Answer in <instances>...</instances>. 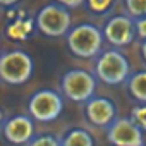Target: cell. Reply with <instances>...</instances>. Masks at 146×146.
I'll list each match as a JSON object with an SVG mask.
<instances>
[{
    "mask_svg": "<svg viewBox=\"0 0 146 146\" xmlns=\"http://www.w3.org/2000/svg\"><path fill=\"white\" fill-rule=\"evenodd\" d=\"M35 119L31 115L17 113L2 122V136L7 143L21 146L28 144L35 137Z\"/></svg>",
    "mask_w": 146,
    "mask_h": 146,
    "instance_id": "obj_8",
    "label": "cell"
},
{
    "mask_svg": "<svg viewBox=\"0 0 146 146\" xmlns=\"http://www.w3.org/2000/svg\"><path fill=\"white\" fill-rule=\"evenodd\" d=\"M102 31L93 24H79L67 33V46L72 55L79 58H93L102 53L103 45Z\"/></svg>",
    "mask_w": 146,
    "mask_h": 146,
    "instance_id": "obj_2",
    "label": "cell"
},
{
    "mask_svg": "<svg viewBox=\"0 0 146 146\" xmlns=\"http://www.w3.org/2000/svg\"><path fill=\"white\" fill-rule=\"evenodd\" d=\"M70 14L69 9L62 4H48L45 5L38 14H36V26L38 29L50 36V38H57V36H64L70 31Z\"/></svg>",
    "mask_w": 146,
    "mask_h": 146,
    "instance_id": "obj_6",
    "label": "cell"
},
{
    "mask_svg": "<svg viewBox=\"0 0 146 146\" xmlns=\"http://www.w3.org/2000/svg\"><path fill=\"white\" fill-rule=\"evenodd\" d=\"M28 146H60V139L53 134H40L33 137Z\"/></svg>",
    "mask_w": 146,
    "mask_h": 146,
    "instance_id": "obj_14",
    "label": "cell"
},
{
    "mask_svg": "<svg viewBox=\"0 0 146 146\" xmlns=\"http://www.w3.org/2000/svg\"><path fill=\"white\" fill-rule=\"evenodd\" d=\"M64 102L55 90L43 88L31 95L28 102V113L38 122H53L60 117Z\"/></svg>",
    "mask_w": 146,
    "mask_h": 146,
    "instance_id": "obj_5",
    "label": "cell"
},
{
    "mask_svg": "<svg viewBox=\"0 0 146 146\" xmlns=\"http://www.w3.org/2000/svg\"><path fill=\"white\" fill-rule=\"evenodd\" d=\"M19 2V0H0V4H2L4 7H12V5H16Z\"/></svg>",
    "mask_w": 146,
    "mask_h": 146,
    "instance_id": "obj_20",
    "label": "cell"
},
{
    "mask_svg": "<svg viewBox=\"0 0 146 146\" xmlns=\"http://www.w3.org/2000/svg\"><path fill=\"white\" fill-rule=\"evenodd\" d=\"M86 119L96 127H108L117 119V107L110 98L105 96H93L86 102L84 107Z\"/></svg>",
    "mask_w": 146,
    "mask_h": 146,
    "instance_id": "obj_10",
    "label": "cell"
},
{
    "mask_svg": "<svg viewBox=\"0 0 146 146\" xmlns=\"http://www.w3.org/2000/svg\"><path fill=\"white\" fill-rule=\"evenodd\" d=\"M129 95L139 103H146V70H137L127 79Z\"/></svg>",
    "mask_w": 146,
    "mask_h": 146,
    "instance_id": "obj_12",
    "label": "cell"
},
{
    "mask_svg": "<svg viewBox=\"0 0 146 146\" xmlns=\"http://www.w3.org/2000/svg\"><path fill=\"white\" fill-rule=\"evenodd\" d=\"M137 35L136 21L129 16H113L103 28V36L113 46H127Z\"/></svg>",
    "mask_w": 146,
    "mask_h": 146,
    "instance_id": "obj_9",
    "label": "cell"
},
{
    "mask_svg": "<svg viewBox=\"0 0 146 146\" xmlns=\"http://www.w3.org/2000/svg\"><path fill=\"white\" fill-rule=\"evenodd\" d=\"M58 139H60V146H96L93 134L86 127H79V125H72L65 129Z\"/></svg>",
    "mask_w": 146,
    "mask_h": 146,
    "instance_id": "obj_11",
    "label": "cell"
},
{
    "mask_svg": "<svg viewBox=\"0 0 146 146\" xmlns=\"http://www.w3.org/2000/svg\"><path fill=\"white\" fill-rule=\"evenodd\" d=\"M144 146H146V144H144Z\"/></svg>",
    "mask_w": 146,
    "mask_h": 146,
    "instance_id": "obj_22",
    "label": "cell"
},
{
    "mask_svg": "<svg viewBox=\"0 0 146 146\" xmlns=\"http://www.w3.org/2000/svg\"><path fill=\"white\" fill-rule=\"evenodd\" d=\"M125 9L129 16L139 19L146 16V0H125Z\"/></svg>",
    "mask_w": 146,
    "mask_h": 146,
    "instance_id": "obj_13",
    "label": "cell"
},
{
    "mask_svg": "<svg viewBox=\"0 0 146 146\" xmlns=\"http://www.w3.org/2000/svg\"><path fill=\"white\" fill-rule=\"evenodd\" d=\"M107 141L112 146H144V131L131 117H120L107 127Z\"/></svg>",
    "mask_w": 146,
    "mask_h": 146,
    "instance_id": "obj_7",
    "label": "cell"
},
{
    "mask_svg": "<svg viewBox=\"0 0 146 146\" xmlns=\"http://www.w3.org/2000/svg\"><path fill=\"white\" fill-rule=\"evenodd\" d=\"M136 28H137V36L141 40H146V16L136 19Z\"/></svg>",
    "mask_w": 146,
    "mask_h": 146,
    "instance_id": "obj_18",
    "label": "cell"
},
{
    "mask_svg": "<svg viewBox=\"0 0 146 146\" xmlns=\"http://www.w3.org/2000/svg\"><path fill=\"white\" fill-rule=\"evenodd\" d=\"M55 2L65 5L67 9H76V7H79L83 2H86V0H55Z\"/></svg>",
    "mask_w": 146,
    "mask_h": 146,
    "instance_id": "obj_19",
    "label": "cell"
},
{
    "mask_svg": "<svg viewBox=\"0 0 146 146\" xmlns=\"http://www.w3.org/2000/svg\"><path fill=\"white\" fill-rule=\"evenodd\" d=\"M86 4H88L90 11H93L96 14H103L113 5V0H86Z\"/></svg>",
    "mask_w": 146,
    "mask_h": 146,
    "instance_id": "obj_17",
    "label": "cell"
},
{
    "mask_svg": "<svg viewBox=\"0 0 146 146\" xmlns=\"http://www.w3.org/2000/svg\"><path fill=\"white\" fill-rule=\"evenodd\" d=\"M95 74L98 81L110 86H119L127 83V79L131 78V64L122 52L105 50L96 57Z\"/></svg>",
    "mask_w": 146,
    "mask_h": 146,
    "instance_id": "obj_1",
    "label": "cell"
},
{
    "mask_svg": "<svg viewBox=\"0 0 146 146\" xmlns=\"http://www.w3.org/2000/svg\"><path fill=\"white\" fill-rule=\"evenodd\" d=\"M29 28H31V21H17L9 26V35L11 38H24L29 33Z\"/></svg>",
    "mask_w": 146,
    "mask_h": 146,
    "instance_id": "obj_15",
    "label": "cell"
},
{
    "mask_svg": "<svg viewBox=\"0 0 146 146\" xmlns=\"http://www.w3.org/2000/svg\"><path fill=\"white\" fill-rule=\"evenodd\" d=\"M141 57L146 62V40H143V43H141Z\"/></svg>",
    "mask_w": 146,
    "mask_h": 146,
    "instance_id": "obj_21",
    "label": "cell"
},
{
    "mask_svg": "<svg viewBox=\"0 0 146 146\" xmlns=\"http://www.w3.org/2000/svg\"><path fill=\"white\" fill-rule=\"evenodd\" d=\"M96 74L84 69H70L60 79V88L65 98L74 103H86L95 96L96 91Z\"/></svg>",
    "mask_w": 146,
    "mask_h": 146,
    "instance_id": "obj_4",
    "label": "cell"
},
{
    "mask_svg": "<svg viewBox=\"0 0 146 146\" xmlns=\"http://www.w3.org/2000/svg\"><path fill=\"white\" fill-rule=\"evenodd\" d=\"M131 119L146 132V103H141L131 110Z\"/></svg>",
    "mask_w": 146,
    "mask_h": 146,
    "instance_id": "obj_16",
    "label": "cell"
},
{
    "mask_svg": "<svg viewBox=\"0 0 146 146\" xmlns=\"http://www.w3.org/2000/svg\"><path fill=\"white\" fill-rule=\"evenodd\" d=\"M33 58L23 50L4 52L0 57V79L5 84L21 86L28 83L33 76Z\"/></svg>",
    "mask_w": 146,
    "mask_h": 146,
    "instance_id": "obj_3",
    "label": "cell"
}]
</instances>
